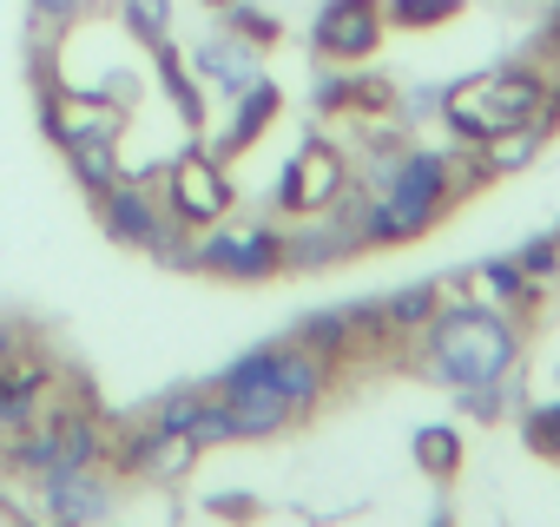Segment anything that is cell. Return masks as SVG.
<instances>
[{
    "mask_svg": "<svg viewBox=\"0 0 560 527\" xmlns=\"http://www.w3.org/2000/svg\"><path fill=\"white\" fill-rule=\"evenodd\" d=\"M363 185H370L363 231H370V250H383V244H409V237L435 231V218L462 191V165L448 152H416L402 139H383L376 159L363 165Z\"/></svg>",
    "mask_w": 560,
    "mask_h": 527,
    "instance_id": "obj_1",
    "label": "cell"
},
{
    "mask_svg": "<svg viewBox=\"0 0 560 527\" xmlns=\"http://www.w3.org/2000/svg\"><path fill=\"white\" fill-rule=\"evenodd\" d=\"M442 119H448V132L468 139V145H481V139H494V132H514V126L553 132V126H560V80H547L534 60H521V67H488V73L455 80V86L442 93Z\"/></svg>",
    "mask_w": 560,
    "mask_h": 527,
    "instance_id": "obj_2",
    "label": "cell"
},
{
    "mask_svg": "<svg viewBox=\"0 0 560 527\" xmlns=\"http://www.w3.org/2000/svg\"><path fill=\"white\" fill-rule=\"evenodd\" d=\"M514 356H521V337L494 304H435V317L422 324V363L435 370V383L481 389V383H501Z\"/></svg>",
    "mask_w": 560,
    "mask_h": 527,
    "instance_id": "obj_3",
    "label": "cell"
},
{
    "mask_svg": "<svg viewBox=\"0 0 560 527\" xmlns=\"http://www.w3.org/2000/svg\"><path fill=\"white\" fill-rule=\"evenodd\" d=\"M100 218H106V231H113L119 244L152 250V257H165V264H185V244H178V218H172V204H159L139 178H113V185L100 191Z\"/></svg>",
    "mask_w": 560,
    "mask_h": 527,
    "instance_id": "obj_4",
    "label": "cell"
},
{
    "mask_svg": "<svg viewBox=\"0 0 560 527\" xmlns=\"http://www.w3.org/2000/svg\"><path fill=\"white\" fill-rule=\"evenodd\" d=\"M337 198H350V159L337 145H324V139L298 145L291 165L277 172V211H284V218H317Z\"/></svg>",
    "mask_w": 560,
    "mask_h": 527,
    "instance_id": "obj_5",
    "label": "cell"
},
{
    "mask_svg": "<svg viewBox=\"0 0 560 527\" xmlns=\"http://www.w3.org/2000/svg\"><path fill=\"white\" fill-rule=\"evenodd\" d=\"M383 34H389L383 0H324L311 21V54L324 67H363V60H376Z\"/></svg>",
    "mask_w": 560,
    "mask_h": 527,
    "instance_id": "obj_6",
    "label": "cell"
},
{
    "mask_svg": "<svg viewBox=\"0 0 560 527\" xmlns=\"http://www.w3.org/2000/svg\"><path fill=\"white\" fill-rule=\"evenodd\" d=\"M185 264H191V271H218V278H244V284H257V278H284V231H270V224L218 231V224H211V237L191 244Z\"/></svg>",
    "mask_w": 560,
    "mask_h": 527,
    "instance_id": "obj_7",
    "label": "cell"
},
{
    "mask_svg": "<svg viewBox=\"0 0 560 527\" xmlns=\"http://www.w3.org/2000/svg\"><path fill=\"white\" fill-rule=\"evenodd\" d=\"M165 204H172V218L178 224H224V211H231V172H224V159L218 152H178L172 159V178H165Z\"/></svg>",
    "mask_w": 560,
    "mask_h": 527,
    "instance_id": "obj_8",
    "label": "cell"
},
{
    "mask_svg": "<svg viewBox=\"0 0 560 527\" xmlns=\"http://www.w3.org/2000/svg\"><path fill=\"white\" fill-rule=\"evenodd\" d=\"M14 461L34 468V475H54V468H93L100 461V422L93 415H40L34 429H21L14 442Z\"/></svg>",
    "mask_w": 560,
    "mask_h": 527,
    "instance_id": "obj_9",
    "label": "cell"
},
{
    "mask_svg": "<svg viewBox=\"0 0 560 527\" xmlns=\"http://www.w3.org/2000/svg\"><path fill=\"white\" fill-rule=\"evenodd\" d=\"M47 389H54V363H47V356L14 350V343L0 350V429H8V435H21V429L40 422Z\"/></svg>",
    "mask_w": 560,
    "mask_h": 527,
    "instance_id": "obj_10",
    "label": "cell"
},
{
    "mask_svg": "<svg viewBox=\"0 0 560 527\" xmlns=\"http://www.w3.org/2000/svg\"><path fill=\"white\" fill-rule=\"evenodd\" d=\"M191 73H198V86H211V93L237 99L244 86H257V80H264V54H257L244 34L218 27V34H205V40L191 47Z\"/></svg>",
    "mask_w": 560,
    "mask_h": 527,
    "instance_id": "obj_11",
    "label": "cell"
},
{
    "mask_svg": "<svg viewBox=\"0 0 560 527\" xmlns=\"http://www.w3.org/2000/svg\"><path fill=\"white\" fill-rule=\"evenodd\" d=\"M40 488H47L54 527H93V520L113 507V488H106L93 468H54V475H40Z\"/></svg>",
    "mask_w": 560,
    "mask_h": 527,
    "instance_id": "obj_12",
    "label": "cell"
},
{
    "mask_svg": "<svg viewBox=\"0 0 560 527\" xmlns=\"http://www.w3.org/2000/svg\"><path fill=\"white\" fill-rule=\"evenodd\" d=\"M277 113H284V93H277V80H257V86H244L211 152H218V159H237V152H250V145L270 132V119H277Z\"/></svg>",
    "mask_w": 560,
    "mask_h": 527,
    "instance_id": "obj_13",
    "label": "cell"
},
{
    "mask_svg": "<svg viewBox=\"0 0 560 527\" xmlns=\"http://www.w3.org/2000/svg\"><path fill=\"white\" fill-rule=\"evenodd\" d=\"M126 461L139 468V475H152V481H178V475H191V461H198V435H185V429H139L132 435V448H126Z\"/></svg>",
    "mask_w": 560,
    "mask_h": 527,
    "instance_id": "obj_14",
    "label": "cell"
},
{
    "mask_svg": "<svg viewBox=\"0 0 560 527\" xmlns=\"http://www.w3.org/2000/svg\"><path fill=\"white\" fill-rule=\"evenodd\" d=\"M152 73H159V86H165L172 113H178L185 126H198V119H205V86H198L191 60H178V47H172V40H159V47H152Z\"/></svg>",
    "mask_w": 560,
    "mask_h": 527,
    "instance_id": "obj_15",
    "label": "cell"
},
{
    "mask_svg": "<svg viewBox=\"0 0 560 527\" xmlns=\"http://www.w3.org/2000/svg\"><path fill=\"white\" fill-rule=\"evenodd\" d=\"M462 461H468V448H462V429H448V422H429V429H416V468H422L429 481H455V475H462Z\"/></svg>",
    "mask_w": 560,
    "mask_h": 527,
    "instance_id": "obj_16",
    "label": "cell"
},
{
    "mask_svg": "<svg viewBox=\"0 0 560 527\" xmlns=\"http://www.w3.org/2000/svg\"><path fill=\"white\" fill-rule=\"evenodd\" d=\"M540 126H514V132H494V139H481V172H521L534 152H540Z\"/></svg>",
    "mask_w": 560,
    "mask_h": 527,
    "instance_id": "obj_17",
    "label": "cell"
},
{
    "mask_svg": "<svg viewBox=\"0 0 560 527\" xmlns=\"http://www.w3.org/2000/svg\"><path fill=\"white\" fill-rule=\"evenodd\" d=\"M462 14V0H383V21L402 34H435Z\"/></svg>",
    "mask_w": 560,
    "mask_h": 527,
    "instance_id": "obj_18",
    "label": "cell"
},
{
    "mask_svg": "<svg viewBox=\"0 0 560 527\" xmlns=\"http://www.w3.org/2000/svg\"><path fill=\"white\" fill-rule=\"evenodd\" d=\"M119 34H132L139 47L172 40V0H119Z\"/></svg>",
    "mask_w": 560,
    "mask_h": 527,
    "instance_id": "obj_19",
    "label": "cell"
},
{
    "mask_svg": "<svg viewBox=\"0 0 560 527\" xmlns=\"http://www.w3.org/2000/svg\"><path fill=\"white\" fill-rule=\"evenodd\" d=\"M521 442H527L540 461L560 468V402H534V409L521 415Z\"/></svg>",
    "mask_w": 560,
    "mask_h": 527,
    "instance_id": "obj_20",
    "label": "cell"
},
{
    "mask_svg": "<svg viewBox=\"0 0 560 527\" xmlns=\"http://www.w3.org/2000/svg\"><path fill=\"white\" fill-rule=\"evenodd\" d=\"M311 106L317 113H357V73L350 67H324L317 86H311Z\"/></svg>",
    "mask_w": 560,
    "mask_h": 527,
    "instance_id": "obj_21",
    "label": "cell"
},
{
    "mask_svg": "<svg viewBox=\"0 0 560 527\" xmlns=\"http://www.w3.org/2000/svg\"><path fill=\"white\" fill-rule=\"evenodd\" d=\"M224 27H231V34H244L250 47H270L277 34H284V27H277V14H264V8H244V0H231V8H224Z\"/></svg>",
    "mask_w": 560,
    "mask_h": 527,
    "instance_id": "obj_22",
    "label": "cell"
},
{
    "mask_svg": "<svg viewBox=\"0 0 560 527\" xmlns=\"http://www.w3.org/2000/svg\"><path fill=\"white\" fill-rule=\"evenodd\" d=\"M521 278L534 284V278H553L560 271V231H547V237H534V244H521Z\"/></svg>",
    "mask_w": 560,
    "mask_h": 527,
    "instance_id": "obj_23",
    "label": "cell"
},
{
    "mask_svg": "<svg viewBox=\"0 0 560 527\" xmlns=\"http://www.w3.org/2000/svg\"><path fill=\"white\" fill-rule=\"evenodd\" d=\"M462 396H468V415H475V422H494V415L508 409V376H501V383H481V389H462Z\"/></svg>",
    "mask_w": 560,
    "mask_h": 527,
    "instance_id": "obj_24",
    "label": "cell"
},
{
    "mask_svg": "<svg viewBox=\"0 0 560 527\" xmlns=\"http://www.w3.org/2000/svg\"><path fill=\"white\" fill-rule=\"evenodd\" d=\"M34 14H40L47 27H73V21L86 14V0H34Z\"/></svg>",
    "mask_w": 560,
    "mask_h": 527,
    "instance_id": "obj_25",
    "label": "cell"
},
{
    "mask_svg": "<svg viewBox=\"0 0 560 527\" xmlns=\"http://www.w3.org/2000/svg\"><path fill=\"white\" fill-rule=\"evenodd\" d=\"M211 514H224V520H257V501H244V494H218Z\"/></svg>",
    "mask_w": 560,
    "mask_h": 527,
    "instance_id": "obj_26",
    "label": "cell"
},
{
    "mask_svg": "<svg viewBox=\"0 0 560 527\" xmlns=\"http://www.w3.org/2000/svg\"><path fill=\"white\" fill-rule=\"evenodd\" d=\"M429 527H455V520H448V514H435V520H429Z\"/></svg>",
    "mask_w": 560,
    "mask_h": 527,
    "instance_id": "obj_27",
    "label": "cell"
},
{
    "mask_svg": "<svg viewBox=\"0 0 560 527\" xmlns=\"http://www.w3.org/2000/svg\"><path fill=\"white\" fill-rule=\"evenodd\" d=\"M205 8H231V0H205Z\"/></svg>",
    "mask_w": 560,
    "mask_h": 527,
    "instance_id": "obj_28",
    "label": "cell"
},
{
    "mask_svg": "<svg viewBox=\"0 0 560 527\" xmlns=\"http://www.w3.org/2000/svg\"><path fill=\"white\" fill-rule=\"evenodd\" d=\"M8 343H14V337H8V330H0V350H8Z\"/></svg>",
    "mask_w": 560,
    "mask_h": 527,
    "instance_id": "obj_29",
    "label": "cell"
},
{
    "mask_svg": "<svg viewBox=\"0 0 560 527\" xmlns=\"http://www.w3.org/2000/svg\"><path fill=\"white\" fill-rule=\"evenodd\" d=\"M553 21H560V8H553Z\"/></svg>",
    "mask_w": 560,
    "mask_h": 527,
    "instance_id": "obj_30",
    "label": "cell"
}]
</instances>
